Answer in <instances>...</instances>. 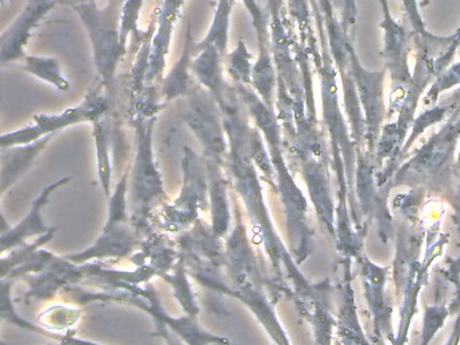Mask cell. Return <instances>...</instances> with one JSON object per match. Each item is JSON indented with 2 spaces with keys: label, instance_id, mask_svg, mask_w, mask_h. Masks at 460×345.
I'll return each instance as SVG.
<instances>
[{
  "label": "cell",
  "instance_id": "cell-1",
  "mask_svg": "<svg viewBox=\"0 0 460 345\" xmlns=\"http://www.w3.org/2000/svg\"><path fill=\"white\" fill-rule=\"evenodd\" d=\"M223 123L228 139V156L226 164L228 181L234 196L241 202L244 216L249 218V231L252 243L262 251L266 261L273 270L274 278L287 291L293 302L311 296L316 283H311L290 253L289 247L279 236L270 209L263 194L262 177L255 166L250 150L252 127L249 124V112L242 102L236 86L228 84L225 94L219 100Z\"/></svg>",
  "mask_w": 460,
  "mask_h": 345
},
{
  "label": "cell",
  "instance_id": "cell-2",
  "mask_svg": "<svg viewBox=\"0 0 460 345\" xmlns=\"http://www.w3.org/2000/svg\"><path fill=\"white\" fill-rule=\"evenodd\" d=\"M242 102L246 105L250 118L260 129L268 146L271 164L276 172L277 194L281 199L287 218L288 247L295 258L296 263L301 264L314 250V234L309 224L308 199L301 190L293 177L289 164L285 158V140L281 123L277 118L276 110L268 107L257 92L250 86L235 84Z\"/></svg>",
  "mask_w": 460,
  "mask_h": 345
},
{
  "label": "cell",
  "instance_id": "cell-3",
  "mask_svg": "<svg viewBox=\"0 0 460 345\" xmlns=\"http://www.w3.org/2000/svg\"><path fill=\"white\" fill-rule=\"evenodd\" d=\"M460 140V105L446 124L406 156L393 178L392 188H422L448 202L456 190V151Z\"/></svg>",
  "mask_w": 460,
  "mask_h": 345
},
{
  "label": "cell",
  "instance_id": "cell-4",
  "mask_svg": "<svg viewBox=\"0 0 460 345\" xmlns=\"http://www.w3.org/2000/svg\"><path fill=\"white\" fill-rule=\"evenodd\" d=\"M133 121L137 142L136 158L130 164L131 217L133 223L146 234L155 229V217L168 202V197L153 150V132L157 116H137Z\"/></svg>",
  "mask_w": 460,
  "mask_h": 345
},
{
  "label": "cell",
  "instance_id": "cell-5",
  "mask_svg": "<svg viewBox=\"0 0 460 345\" xmlns=\"http://www.w3.org/2000/svg\"><path fill=\"white\" fill-rule=\"evenodd\" d=\"M413 45L416 50L414 69L405 100L395 120L398 129L405 137H408L411 123L416 118L420 100L424 97L436 78L451 66L452 59L460 48V31L456 30L447 37L432 34L428 30L424 32H413Z\"/></svg>",
  "mask_w": 460,
  "mask_h": 345
},
{
  "label": "cell",
  "instance_id": "cell-6",
  "mask_svg": "<svg viewBox=\"0 0 460 345\" xmlns=\"http://www.w3.org/2000/svg\"><path fill=\"white\" fill-rule=\"evenodd\" d=\"M182 185L179 196L166 202L155 221V228L177 236L192 228L209 209L208 175L206 159L190 147H184L181 159Z\"/></svg>",
  "mask_w": 460,
  "mask_h": 345
},
{
  "label": "cell",
  "instance_id": "cell-7",
  "mask_svg": "<svg viewBox=\"0 0 460 345\" xmlns=\"http://www.w3.org/2000/svg\"><path fill=\"white\" fill-rule=\"evenodd\" d=\"M74 8L90 35L99 81L114 100L118 65L126 54L120 45V8H118L117 0H111L104 8L96 3L75 5Z\"/></svg>",
  "mask_w": 460,
  "mask_h": 345
},
{
  "label": "cell",
  "instance_id": "cell-8",
  "mask_svg": "<svg viewBox=\"0 0 460 345\" xmlns=\"http://www.w3.org/2000/svg\"><path fill=\"white\" fill-rule=\"evenodd\" d=\"M111 104L112 99L106 91V86L99 81L98 86H95L76 107L68 108L60 113H39L34 116V123L31 126L2 135L0 147L31 145L48 135H55L56 131L76 124H93L99 119L109 115Z\"/></svg>",
  "mask_w": 460,
  "mask_h": 345
},
{
  "label": "cell",
  "instance_id": "cell-9",
  "mask_svg": "<svg viewBox=\"0 0 460 345\" xmlns=\"http://www.w3.org/2000/svg\"><path fill=\"white\" fill-rule=\"evenodd\" d=\"M187 97L184 120L198 137L204 151V158L226 167L228 139L219 102L201 85L193 86Z\"/></svg>",
  "mask_w": 460,
  "mask_h": 345
},
{
  "label": "cell",
  "instance_id": "cell-10",
  "mask_svg": "<svg viewBox=\"0 0 460 345\" xmlns=\"http://www.w3.org/2000/svg\"><path fill=\"white\" fill-rule=\"evenodd\" d=\"M382 31H384V57L385 69L390 75L392 88H390L389 108H387V120L397 116L405 100L409 84L411 80V70L409 66V51L413 45V31L405 24L395 21L392 13H382Z\"/></svg>",
  "mask_w": 460,
  "mask_h": 345
},
{
  "label": "cell",
  "instance_id": "cell-11",
  "mask_svg": "<svg viewBox=\"0 0 460 345\" xmlns=\"http://www.w3.org/2000/svg\"><path fill=\"white\" fill-rule=\"evenodd\" d=\"M301 177L308 189L317 220L323 229L336 239V196L331 183V150L293 151Z\"/></svg>",
  "mask_w": 460,
  "mask_h": 345
},
{
  "label": "cell",
  "instance_id": "cell-12",
  "mask_svg": "<svg viewBox=\"0 0 460 345\" xmlns=\"http://www.w3.org/2000/svg\"><path fill=\"white\" fill-rule=\"evenodd\" d=\"M349 73L354 78L358 99L365 119V150L374 155L381 135L387 108L385 107L384 86L387 70H368L363 66L354 48L349 50Z\"/></svg>",
  "mask_w": 460,
  "mask_h": 345
},
{
  "label": "cell",
  "instance_id": "cell-13",
  "mask_svg": "<svg viewBox=\"0 0 460 345\" xmlns=\"http://www.w3.org/2000/svg\"><path fill=\"white\" fill-rule=\"evenodd\" d=\"M362 277L363 290L371 317L373 345H386L394 337L393 332V302L385 293L390 267H382L371 261L365 252L357 259Z\"/></svg>",
  "mask_w": 460,
  "mask_h": 345
},
{
  "label": "cell",
  "instance_id": "cell-14",
  "mask_svg": "<svg viewBox=\"0 0 460 345\" xmlns=\"http://www.w3.org/2000/svg\"><path fill=\"white\" fill-rule=\"evenodd\" d=\"M145 234L131 221L128 224H104L98 239L80 252L66 255L76 264L103 261L114 264L130 259L141 248Z\"/></svg>",
  "mask_w": 460,
  "mask_h": 345
},
{
  "label": "cell",
  "instance_id": "cell-15",
  "mask_svg": "<svg viewBox=\"0 0 460 345\" xmlns=\"http://www.w3.org/2000/svg\"><path fill=\"white\" fill-rule=\"evenodd\" d=\"M242 2L252 15V26L257 31L258 49H260V57L252 69V86L263 102L274 110L276 107L274 92L279 85V75H277L273 51H271L270 13H266L258 0H242Z\"/></svg>",
  "mask_w": 460,
  "mask_h": 345
},
{
  "label": "cell",
  "instance_id": "cell-16",
  "mask_svg": "<svg viewBox=\"0 0 460 345\" xmlns=\"http://www.w3.org/2000/svg\"><path fill=\"white\" fill-rule=\"evenodd\" d=\"M23 278L29 285L28 293L23 296L25 301H48L58 293H64L66 288L88 280V264H76L66 255L53 253L42 271Z\"/></svg>",
  "mask_w": 460,
  "mask_h": 345
},
{
  "label": "cell",
  "instance_id": "cell-17",
  "mask_svg": "<svg viewBox=\"0 0 460 345\" xmlns=\"http://www.w3.org/2000/svg\"><path fill=\"white\" fill-rule=\"evenodd\" d=\"M58 4H63V0H28L25 8L0 38V62L4 66L25 58V48L33 35L31 31Z\"/></svg>",
  "mask_w": 460,
  "mask_h": 345
},
{
  "label": "cell",
  "instance_id": "cell-18",
  "mask_svg": "<svg viewBox=\"0 0 460 345\" xmlns=\"http://www.w3.org/2000/svg\"><path fill=\"white\" fill-rule=\"evenodd\" d=\"M69 182H71V177H63L45 186L41 193L31 202V209L23 216L22 220L18 221L15 226H7L6 220H4V226L2 228V234H0V248H2L0 252H2V255L26 244L29 239H33V237L37 239V237L52 231L53 226H47V223H45L44 208L49 204L50 197L58 189L68 185Z\"/></svg>",
  "mask_w": 460,
  "mask_h": 345
},
{
  "label": "cell",
  "instance_id": "cell-19",
  "mask_svg": "<svg viewBox=\"0 0 460 345\" xmlns=\"http://www.w3.org/2000/svg\"><path fill=\"white\" fill-rule=\"evenodd\" d=\"M338 285L336 293L339 299V312L336 315V333L341 345H373L366 336L358 315L355 302L354 286H352L351 259L341 258L339 261Z\"/></svg>",
  "mask_w": 460,
  "mask_h": 345
},
{
  "label": "cell",
  "instance_id": "cell-20",
  "mask_svg": "<svg viewBox=\"0 0 460 345\" xmlns=\"http://www.w3.org/2000/svg\"><path fill=\"white\" fill-rule=\"evenodd\" d=\"M206 167L208 175L212 231L219 239L225 240L230 234L234 223V208L228 197L230 181L226 167L222 164L206 159Z\"/></svg>",
  "mask_w": 460,
  "mask_h": 345
},
{
  "label": "cell",
  "instance_id": "cell-21",
  "mask_svg": "<svg viewBox=\"0 0 460 345\" xmlns=\"http://www.w3.org/2000/svg\"><path fill=\"white\" fill-rule=\"evenodd\" d=\"M52 139L53 135H48L31 145L2 148V156H0V191H2V196H4L7 190L33 166L34 161L39 158L40 154L47 148Z\"/></svg>",
  "mask_w": 460,
  "mask_h": 345
},
{
  "label": "cell",
  "instance_id": "cell-22",
  "mask_svg": "<svg viewBox=\"0 0 460 345\" xmlns=\"http://www.w3.org/2000/svg\"><path fill=\"white\" fill-rule=\"evenodd\" d=\"M184 2L185 0H163L160 16L155 22V32L152 40V53H150L146 83L155 81L165 67L174 24H176L180 10H181Z\"/></svg>",
  "mask_w": 460,
  "mask_h": 345
},
{
  "label": "cell",
  "instance_id": "cell-23",
  "mask_svg": "<svg viewBox=\"0 0 460 345\" xmlns=\"http://www.w3.org/2000/svg\"><path fill=\"white\" fill-rule=\"evenodd\" d=\"M223 56L214 46H207L196 51L192 62V75L201 86L219 102L228 83L223 77Z\"/></svg>",
  "mask_w": 460,
  "mask_h": 345
},
{
  "label": "cell",
  "instance_id": "cell-24",
  "mask_svg": "<svg viewBox=\"0 0 460 345\" xmlns=\"http://www.w3.org/2000/svg\"><path fill=\"white\" fill-rule=\"evenodd\" d=\"M195 43L192 40V30L190 24H188L187 40H185L184 50L181 56L177 59L174 66L172 67L169 75L164 78L163 96L165 100L179 99V97L188 96L192 91V62L195 58Z\"/></svg>",
  "mask_w": 460,
  "mask_h": 345
},
{
  "label": "cell",
  "instance_id": "cell-25",
  "mask_svg": "<svg viewBox=\"0 0 460 345\" xmlns=\"http://www.w3.org/2000/svg\"><path fill=\"white\" fill-rule=\"evenodd\" d=\"M190 277L192 275L190 274L185 259L181 256L174 269L172 271L166 272L161 278L171 286L174 296H176L185 314L190 315V317L199 318V315H200V305H199L198 296H196L195 288H193Z\"/></svg>",
  "mask_w": 460,
  "mask_h": 345
},
{
  "label": "cell",
  "instance_id": "cell-26",
  "mask_svg": "<svg viewBox=\"0 0 460 345\" xmlns=\"http://www.w3.org/2000/svg\"><path fill=\"white\" fill-rule=\"evenodd\" d=\"M84 310L74 304H55L42 310L37 317L40 326L53 334V341L61 334L72 333L79 325Z\"/></svg>",
  "mask_w": 460,
  "mask_h": 345
},
{
  "label": "cell",
  "instance_id": "cell-27",
  "mask_svg": "<svg viewBox=\"0 0 460 345\" xmlns=\"http://www.w3.org/2000/svg\"><path fill=\"white\" fill-rule=\"evenodd\" d=\"M459 105L460 88L459 91L452 96L449 102H443V104L433 105V107L422 111L419 116H416L413 123H411V131H409L408 137H406L405 145H403V158L406 159L414 143L419 140V137H421L428 128L446 121Z\"/></svg>",
  "mask_w": 460,
  "mask_h": 345
},
{
  "label": "cell",
  "instance_id": "cell-28",
  "mask_svg": "<svg viewBox=\"0 0 460 345\" xmlns=\"http://www.w3.org/2000/svg\"><path fill=\"white\" fill-rule=\"evenodd\" d=\"M107 116L99 119L93 124V139H95L96 162H98V177L101 182L102 190L106 194L107 199L112 194V164L110 158V146H111V131H110Z\"/></svg>",
  "mask_w": 460,
  "mask_h": 345
},
{
  "label": "cell",
  "instance_id": "cell-29",
  "mask_svg": "<svg viewBox=\"0 0 460 345\" xmlns=\"http://www.w3.org/2000/svg\"><path fill=\"white\" fill-rule=\"evenodd\" d=\"M234 3L235 0H219L217 2L211 26H209L206 37L195 46V51L201 50L207 46H214L223 57L226 56L228 40H230V21Z\"/></svg>",
  "mask_w": 460,
  "mask_h": 345
},
{
  "label": "cell",
  "instance_id": "cell-30",
  "mask_svg": "<svg viewBox=\"0 0 460 345\" xmlns=\"http://www.w3.org/2000/svg\"><path fill=\"white\" fill-rule=\"evenodd\" d=\"M23 70L44 83L50 84L60 92H68L71 83L61 69L60 62L55 57L26 56L23 58Z\"/></svg>",
  "mask_w": 460,
  "mask_h": 345
},
{
  "label": "cell",
  "instance_id": "cell-31",
  "mask_svg": "<svg viewBox=\"0 0 460 345\" xmlns=\"http://www.w3.org/2000/svg\"><path fill=\"white\" fill-rule=\"evenodd\" d=\"M144 0H123L120 5L119 29H120V45L123 51L128 50V38H131L133 43H144L147 32H139L138 21L141 15Z\"/></svg>",
  "mask_w": 460,
  "mask_h": 345
},
{
  "label": "cell",
  "instance_id": "cell-32",
  "mask_svg": "<svg viewBox=\"0 0 460 345\" xmlns=\"http://www.w3.org/2000/svg\"><path fill=\"white\" fill-rule=\"evenodd\" d=\"M227 58V72L231 77L235 80L239 85L252 86V54L247 49L243 40H239L230 54L226 56Z\"/></svg>",
  "mask_w": 460,
  "mask_h": 345
},
{
  "label": "cell",
  "instance_id": "cell-33",
  "mask_svg": "<svg viewBox=\"0 0 460 345\" xmlns=\"http://www.w3.org/2000/svg\"><path fill=\"white\" fill-rule=\"evenodd\" d=\"M56 232H58V228H53L52 231L37 237L33 242L26 243V244L2 255V278H6L13 270L28 261L40 248H44L55 237Z\"/></svg>",
  "mask_w": 460,
  "mask_h": 345
},
{
  "label": "cell",
  "instance_id": "cell-34",
  "mask_svg": "<svg viewBox=\"0 0 460 345\" xmlns=\"http://www.w3.org/2000/svg\"><path fill=\"white\" fill-rule=\"evenodd\" d=\"M449 317H451V312L448 309V302L436 301L435 304L429 305L424 313L420 345H429L435 334L443 328Z\"/></svg>",
  "mask_w": 460,
  "mask_h": 345
},
{
  "label": "cell",
  "instance_id": "cell-35",
  "mask_svg": "<svg viewBox=\"0 0 460 345\" xmlns=\"http://www.w3.org/2000/svg\"><path fill=\"white\" fill-rule=\"evenodd\" d=\"M454 88H460V61L452 64L446 72L441 73L435 83L428 89L427 93L422 97V104L425 107H433L438 104V100L441 94L451 91Z\"/></svg>",
  "mask_w": 460,
  "mask_h": 345
},
{
  "label": "cell",
  "instance_id": "cell-36",
  "mask_svg": "<svg viewBox=\"0 0 460 345\" xmlns=\"http://www.w3.org/2000/svg\"><path fill=\"white\" fill-rule=\"evenodd\" d=\"M306 321L312 326L317 345H333L332 336L333 332L336 331V317L330 307L317 309L314 314L306 318Z\"/></svg>",
  "mask_w": 460,
  "mask_h": 345
},
{
  "label": "cell",
  "instance_id": "cell-37",
  "mask_svg": "<svg viewBox=\"0 0 460 345\" xmlns=\"http://www.w3.org/2000/svg\"><path fill=\"white\" fill-rule=\"evenodd\" d=\"M402 7L406 13V19L411 24V31H427V26H425L424 19H422L421 13L419 10V2L417 0H402Z\"/></svg>",
  "mask_w": 460,
  "mask_h": 345
},
{
  "label": "cell",
  "instance_id": "cell-38",
  "mask_svg": "<svg viewBox=\"0 0 460 345\" xmlns=\"http://www.w3.org/2000/svg\"><path fill=\"white\" fill-rule=\"evenodd\" d=\"M358 5L357 0H341V24L344 30L349 32L352 26L357 23Z\"/></svg>",
  "mask_w": 460,
  "mask_h": 345
},
{
  "label": "cell",
  "instance_id": "cell-39",
  "mask_svg": "<svg viewBox=\"0 0 460 345\" xmlns=\"http://www.w3.org/2000/svg\"><path fill=\"white\" fill-rule=\"evenodd\" d=\"M444 280L449 285L460 283V255L456 259L447 261L446 270H443Z\"/></svg>",
  "mask_w": 460,
  "mask_h": 345
},
{
  "label": "cell",
  "instance_id": "cell-40",
  "mask_svg": "<svg viewBox=\"0 0 460 345\" xmlns=\"http://www.w3.org/2000/svg\"><path fill=\"white\" fill-rule=\"evenodd\" d=\"M56 345H103L99 342L93 341V340L83 339L76 334V332L72 333L61 334L56 339ZM55 345V344H52Z\"/></svg>",
  "mask_w": 460,
  "mask_h": 345
},
{
  "label": "cell",
  "instance_id": "cell-41",
  "mask_svg": "<svg viewBox=\"0 0 460 345\" xmlns=\"http://www.w3.org/2000/svg\"><path fill=\"white\" fill-rule=\"evenodd\" d=\"M448 205L452 209V221H454L455 228H456L457 234H460V180L454 196L449 199Z\"/></svg>",
  "mask_w": 460,
  "mask_h": 345
},
{
  "label": "cell",
  "instance_id": "cell-42",
  "mask_svg": "<svg viewBox=\"0 0 460 345\" xmlns=\"http://www.w3.org/2000/svg\"><path fill=\"white\" fill-rule=\"evenodd\" d=\"M448 309L451 315H457L460 313V283L455 285L454 296L451 301L448 302Z\"/></svg>",
  "mask_w": 460,
  "mask_h": 345
},
{
  "label": "cell",
  "instance_id": "cell-43",
  "mask_svg": "<svg viewBox=\"0 0 460 345\" xmlns=\"http://www.w3.org/2000/svg\"><path fill=\"white\" fill-rule=\"evenodd\" d=\"M444 345H460V313L456 315V320L454 323L449 339L447 340Z\"/></svg>",
  "mask_w": 460,
  "mask_h": 345
},
{
  "label": "cell",
  "instance_id": "cell-44",
  "mask_svg": "<svg viewBox=\"0 0 460 345\" xmlns=\"http://www.w3.org/2000/svg\"><path fill=\"white\" fill-rule=\"evenodd\" d=\"M87 3H96V0H63V4H69L72 7L79 4H87Z\"/></svg>",
  "mask_w": 460,
  "mask_h": 345
},
{
  "label": "cell",
  "instance_id": "cell-45",
  "mask_svg": "<svg viewBox=\"0 0 460 345\" xmlns=\"http://www.w3.org/2000/svg\"><path fill=\"white\" fill-rule=\"evenodd\" d=\"M379 5H381L382 13H392L389 7V0H378Z\"/></svg>",
  "mask_w": 460,
  "mask_h": 345
},
{
  "label": "cell",
  "instance_id": "cell-46",
  "mask_svg": "<svg viewBox=\"0 0 460 345\" xmlns=\"http://www.w3.org/2000/svg\"><path fill=\"white\" fill-rule=\"evenodd\" d=\"M456 174L460 180V147H459V154H457V158H456Z\"/></svg>",
  "mask_w": 460,
  "mask_h": 345
},
{
  "label": "cell",
  "instance_id": "cell-47",
  "mask_svg": "<svg viewBox=\"0 0 460 345\" xmlns=\"http://www.w3.org/2000/svg\"><path fill=\"white\" fill-rule=\"evenodd\" d=\"M430 4V0H421V3H420V5L421 7H427V5Z\"/></svg>",
  "mask_w": 460,
  "mask_h": 345
},
{
  "label": "cell",
  "instance_id": "cell-48",
  "mask_svg": "<svg viewBox=\"0 0 460 345\" xmlns=\"http://www.w3.org/2000/svg\"><path fill=\"white\" fill-rule=\"evenodd\" d=\"M325 299H331V298H325ZM322 301H323V299H322ZM317 302H319V301H317ZM314 305H312V306H314ZM312 306H311V307H312ZM311 307H309V309H311ZM309 309H308V310H309ZM308 310H306V312H308ZM306 312H305V313H306ZM305 313H304V314H305ZM304 314H303V315H304Z\"/></svg>",
  "mask_w": 460,
  "mask_h": 345
},
{
  "label": "cell",
  "instance_id": "cell-49",
  "mask_svg": "<svg viewBox=\"0 0 460 345\" xmlns=\"http://www.w3.org/2000/svg\"><path fill=\"white\" fill-rule=\"evenodd\" d=\"M457 30H459V31H460V27H459V29H457Z\"/></svg>",
  "mask_w": 460,
  "mask_h": 345
},
{
  "label": "cell",
  "instance_id": "cell-50",
  "mask_svg": "<svg viewBox=\"0 0 460 345\" xmlns=\"http://www.w3.org/2000/svg\"><path fill=\"white\" fill-rule=\"evenodd\" d=\"M274 345V344H273Z\"/></svg>",
  "mask_w": 460,
  "mask_h": 345
}]
</instances>
